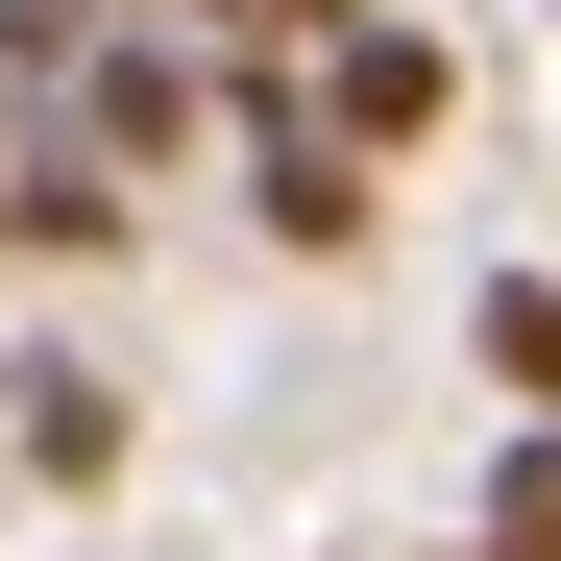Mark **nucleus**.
<instances>
[{
    "instance_id": "f257e3e1",
    "label": "nucleus",
    "mask_w": 561,
    "mask_h": 561,
    "mask_svg": "<svg viewBox=\"0 0 561 561\" xmlns=\"http://www.w3.org/2000/svg\"><path fill=\"white\" fill-rule=\"evenodd\" d=\"M294 99H318L366 171H415V147L463 123V25H415V0H342V25L294 49Z\"/></svg>"
},
{
    "instance_id": "f03ea898",
    "label": "nucleus",
    "mask_w": 561,
    "mask_h": 561,
    "mask_svg": "<svg viewBox=\"0 0 561 561\" xmlns=\"http://www.w3.org/2000/svg\"><path fill=\"white\" fill-rule=\"evenodd\" d=\"M123 220H147V171L99 123H73V99H0V268H99Z\"/></svg>"
},
{
    "instance_id": "7ed1b4c3",
    "label": "nucleus",
    "mask_w": 561,
    "mask_h": 561,
    "mask_svg": "<svg viewBox=\"0 0 561 561\" xmlns=\"http://www.w3.org/2000/svg\"><path fill=\"white\" fill-rule=\"evenodd\" d=\"M49 99H73V123H99L123 171H196V147H220V49H196V25H171V0H123V25H99V49H73V73H49Z\"/></svg>"
},
{
    "instance_id": "20e7f679",
    "label": "nucleus",
    "mask_w": 561,
    "mask_h": 561,
    "mask_svg": "<svg viewBox=\"0 0 561 561\" xmlns=\"http://www.w3.org/2000/svg\"><path fill=\"white\" fill-rule=\"evenodd\" d=\"M0 439H25V489H123V391H99V366H0Z\"/></svg>"
},
{
    "instance_id": "39448f33",
    "label": "nucleus",
    "mask_w": 561,
    "mask_h": 561,
    "mask_svg": "<svg viewBox=\"0 0 561 561\" xmlns=\"http://www.w3.org/2000/svg\"><path fill=\"white\" fill-rule=\"evenodd\" d=\"M463 561H561V415L489 439V489H463Z\"/></svg>"
},
{
    "instance_id": "423d86ee",
    "label": "nucleus",
    "mask_w": 561,
    "mask_h": 561,
    "mask_svg": "<svg viewBox=\"0 0 561 561\" xmlns=\"http://www.w3.org/2000/svg\"><path fill=\"white\" fill-rule=\"evenodd\" d=\"M463 342H489L513 415H561V268H489V294H463Z\"/></svg>"
},
{
    "instance_id": "0eeeda50",
    "label": "nucleus",
    "mask_w": 561,
    "mask_h": 561,
    "mask_svg": "<svg viewBox=\"0 0 561 561\" xmlns=\"http://www.w3.org/2000/svg\"><path fill=\"white\" fill-rule=\"evenodd\" d=\"M0 366H25V342H0Z\"/></svg>"
}]
</instances>
